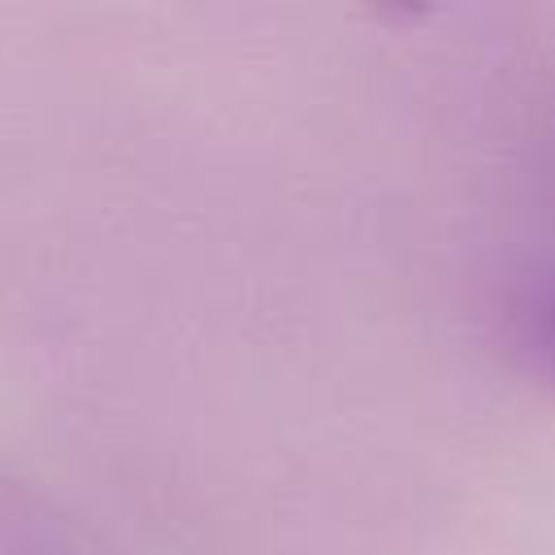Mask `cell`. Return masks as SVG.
Returning <instances> with one entry per match:
<instances>
[{
	"instance_id": "obj_1",
	"label": "cell",
	"mask_w": 555,
	"mask_h": 555,
	"mask_svg": "<svg viewBox=\"0 0 555 555\" xmlns=\"http://www.w3.org/2000/svg\"><path fill=\"white\" fill-rule=\"evenodd\" d=\"M542 338H546V351L555 360V295L542 304Z\"/></svg>"
}]
</instances>
